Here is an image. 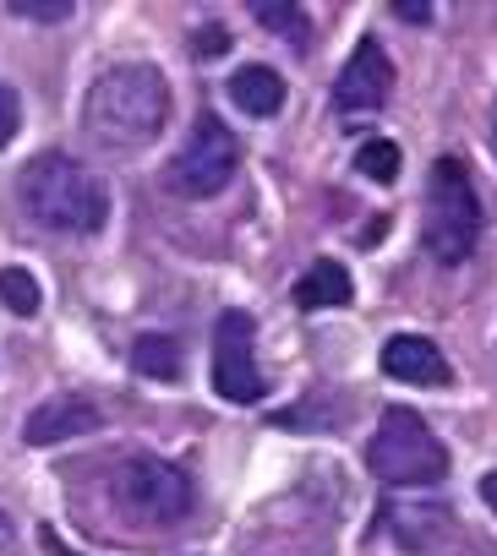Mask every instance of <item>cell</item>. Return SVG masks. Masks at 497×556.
<instances>
[{"label":"cell","mask_w":497,"mask_h":556,"mask_svg":"<svg viewBox=\"0 0 497 556\" xmlns=\"http://www.w3.org/2000/svg\"><path fill=\"white\" fill-rule=\"evenodd\" d=\"M481 496H486V507L497 513V469H492V475H481Z\"/></svg>","instance_id":"cell-23"},{"label":"cell","mask_w":497,"mask_h":556,"mask_svg":"<svg viewBox=\"0 0 497 556\" xmlns=\"http://www.w3.org/2000/svg\"><path fill=\"white\" fill-rule=\"evenodd\" d=\"M252 312H224L213 323V393L224 404H263V371L252 361Z\"/></svg>","instance_id":"cell-7"},{"label":"cell","mask_w":497,"mask_h":556,"mask_svg":"<svg viewBox=\"0 0 497 556\" xmlns=\"http://www.w3.org/2000/svg\"><path fill=\"white\" fill-rule=\"evenodd\" d=\"M229 99H235V110H246L252 121H269V115L285 110V77L274 66H240L229 77Z\"/></svg>","instance_id":"cell-12"},{"label":"cell","mask_w":497,"mask_h":556,"mask_svg":"<svg viewBox=\"0 0 497 556\" xmlns=\"http://www.w3.org/2000/svg\"><path fill=\"white\" fill-rule=\"evenodd\" d=\"M252 17H258L269 34H285L296 50H307V17H301L296 7H274V0H258V7H252Z\"/></svg>","instance_id":"cell-16"},{"label":"cell","mask_w":497,"mask_h":556,"mask_svg":"<svg viewBox=\"0 0 497 556\" xmlns=\"http://www.w3.org/2000/svg\"><path fill=\"white\" fill-rule=\"evenodd\" d=\"M350 301V273L339 262H312L296 285V306L301 312H323V306H345Z\"/></svg>","instance_id":"cell-13"},{"label":"cell","mask_w":497,"mask_h":556,"mask_svg":"<svg viewBox=\"0 0 497 556\" xmlns=\"http://www.w3.org/2000/svg\"><path fill=\"white\" fill-rule=\"evenodd\" d=\"M115 496L142 523H181L191 513V480H186V469H175L164 458H148V453H137V458H126L115 469Z\"/></svg>","instance_id":"cell-6"},{"label":"cell","mask_w":497,"mask_h":556,"mask_svg":"<svg viewBox=\"0 0 497 556\" xmlns=\"http://www.w3.org/2000/svg\"><path fill=\"white\" fill-rule=\"evenodd\" d=\"M383 377L410 382V388H443L453 371H448V355H443L432 339H421V333H394V339L383 344Z\"/></svg>","instance_id":"cell-9"},{"label":"cell","mask_w":497,"mask_h":556,"mask_svg":"<svg viewBox=\"0 0 497 556\" xmlns=\"http://www.w3.org/2000/svg\"><path fill=\"white\" fill-rule=\"evenodd\" d=\"M356 169H361L366 180H394V175H399V148H394L388 137H372V142H361Z\"/></svg>","instance_id":"cell-17"},{"label":"cell","mask_w":497,"mask_h":556,"mask_svg":"<svg viewBox=\"0 0 497 556\" xmlns=\"http://www.w3.org/2000/svg\"><path fill=\"white\" fill-rule=\"evenodd\" d=\"M17 126H23V99H17L7 83H0V148L17 137Z\"/></svg>","instance_id":"cell-19"},{"label":"cell","mask_w":497,"mask_h":556,"mask_svg":"<svg viewBox=\"0 0 497 556\" xmlns=\"http://www.w3.org/2000/svg\"><path fill=\"white\" fill-rule=\"evenodd\" d=\"M421 240L443 267H459L481 240V197L470 186V169L459 159H437L426 175V207H421Z\"/></svg>","instance_id":"cell-3"},{"label":"cell","mask_w":497,"mask_h":556,"mask_svg":"<svg viewBox=\"0 0 497 556\" xmlns=\"http://www.w3.org/2000/svg\"><path fill=\"white\" fill-rule=\"evenodd\" d=\"M229 39H224V28H197V55L208 61V55H219Z\"/></svg>","instance_id":"cell-20"},{"label":"cell","mask_w":497,"mask_h":556,"mask_svg":"<svg viewBox=\"0 0 497 556\" xmlns=\"http://www.w3.org/2000/svg\"><path fill=\"white\" fill-rule=\"evenodd\" d=\"M388 93H394V61L377 39H361L356 55L345 61L339 83H334V110L339 115H372V110L388 104Z\"/></svg>","instance_id":"cell-8"},{"label":"cell","mask_w":497,"mask_h":556,"mask_svg":"<svg viewBox=\"0 0 497 556\" xmlns=\"http://www.w3.org/2000/svg\"><path fill=\"white\" fill-rule=\"evenodd\" d=\"M366 469L383 485H437L448 475V447L432 437V426L415 409L394 404L377 420V437L366 447Z\"/></svg>","instance_id":"cell-4"},{"label":"cell","mask_w":497,"mask_h":556,"mask_svg":"<svg viewBox=\"0 0 497 556\" xmlns=\"http://www.w3.org/2000/svg\"><path fill=\"white\" fill-rule=\"evenodd\" d=\"M132 366H137L142 377L175 382V377H181V344L164 339V333H142V339L132 344Z\"/></svg>","instance_id":"cell-14"},{"label":"cell","mask_w":497,"mask_h":556,"mask_svg":"<svg viewBox=\"0 0 497 556\" xmlns=\"http://www.w3.org/2000/svg\"><path fill=\"white\" fill-rule=\"evenodd\" d=\"M235 164H240V142L229 137V126L219 115H197L186 148L164 164V186L175 197H191V202L197 197H219L229 186Z\"/></svg>","instance_id":"cell-5"},{"label":"cell","mask_w":497,"mask_h":556,"mask_svg":"<svg viewBox=\"0 0 497 556\" xmlns=\"http://www.w3.org/2000/svg\"><path fill=\"white\" fill-rule=\"evenodd\" d=\"M7 551H12V518L0 513V556H7Z\"/></svg>","instance_id":"cell-24"},{"label":"cell","mask_w":497,"mask_h":556,"mask_svg":"<svg viewBox=\"0 0 497 556\" xmlns=\"http://www.w3.org/2000/svg\"><path fill=\"white\" fill-rule=\"evenodd\" d=\"M99 404H88V399H50V404H39L34 415H28V426H23V442L28 447H55V442H72V437H88V431H99Z\"/></svg>","instance_id":"cell-10"},{"label":"cell","mask_w":497,"mask_h":556,"mask_svg":"<svg viewBox=\"0 0 497 556\" xmlns=\"http://www.w3.org/2000/svg\"><path fill=\"white\" fill-rule=\"evenodd\" d=\"M388 534L405 545V551H432L453 534V513L437 507V502H410V507H394L388 513Z\"/></svg>","instance_id":"cell-11"},{"label":"cell","mask_w":497,"mask_h":556,"mask_svg":"<svg viewBox=\"0 0 497 556\" xmlns=\"http://www.w3.org/2000/svg\"><path fill=\"white\" fill-rule=\"evenodd\" d=\"M453 556H497V545H486V540H464Z\"/></svg>","instance_id":"cell-22"},{"label":"cell","mask_w":497,"mask_h":556,"mask_svg":"<svg viewBox=\"0 0 497 556\" xmlns=\"http://www.w3.org/2000/svg\"><path fill=\"white\" fill-rule=\"evenodd\" d=\"M399 17H410V23H426L432 12H426V0H399V7H394Z\"/></svg>","instance_id":"cell-21"},{"label":"cell","mask_w":497,"mask_h":556,"mask_svg":"<svg viewBox=\"0 0 497 556\" xmlns=\"http://www.w3.org/2000/svg\"><path fill=\"white\" fill-rule=\"evenodd\" d=\"M492 148H497V104H492Z\"/></svg>","instance_id":"cell-25"},{"label":"cell","mask_w":497,"mask_h":556,"mask_svg":"<svg viewBox=\"0 0 497 556\" xmlns=\"http://www.w3.org/2000/svg\"><path fill=\"white\" fill-rule=\"evenodd\" d=\"M0 306L17 312V317H39V306H45L39 278L28 267H0Z\"/></svg>","instance_id":"cell-15"},{"label":"cell","mask_w":497,"mask_h":556,"mask_svg":"<svg viewBox=\"0 0 497 556\" xmlns=\"http://www.w3.org/2000/svg\"><path fill=\"white\" fill-rule=\"evenodd\" d=\"M170 121V88L159 77V66L148 61H126L94 77L88 99H83V131L115 153L148 148Z\"/></svg>","instance_id":"cell-1"},{"label":"cell","mask_w":497,"mask_h":556,"mask_svg":"<svg viewBox=\"0 0 497 556\" xmlns=\"http://www.w3.org/2000/svg\"><path fill=\"white\" fill-rule=\"evenodd\" d=\"M12 17H34V23H66L72 17V0H7Z\"/></svg>","instance_id":"cell-18"},{"label":"cell","mask_w":497,"mask_h":556,"mask_svg":"<svg viewBox=\"0 0 497 556\" xmlns=\"http://www.w3.org/2000/svg\"><path fill=\"white\" fill-rule=\"evenodd\" d=\"M17 197L28 207V218H39L45 229H66V235H94L110 218V191L94 169H83L72 153H39L23 180Z\"/></svg>","instance_id":"cell-2"}]
</instances>
